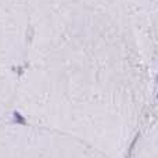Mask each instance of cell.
Listing matches in <instances>:
<instances>
[{"instance_id": "obj_1", "label": "cell", "mask_w": 158, "mask_h": 158, "mask_svg": "<svg viewBox=\"0 0 158 158\" xmlns=\"http://www.w3.org/2000/svg\"><path fill=\"white\" fill-rule=\"evenodd\" d=\"M14 115V119H15V122H18V123H27V122H25V119H24V117H21V115H19L18 113H14L13 114Z\"/></svg>"}]
</instances>
